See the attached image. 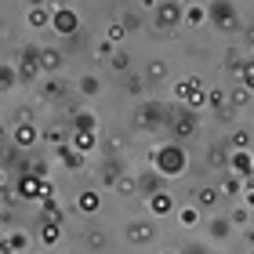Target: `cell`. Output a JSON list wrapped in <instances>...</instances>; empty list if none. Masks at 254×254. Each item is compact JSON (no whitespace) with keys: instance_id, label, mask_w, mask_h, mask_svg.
<instances>
[{"instance_id":"obj_1","label":"cell","mask_w":254,"mask_h":254,"mask_svg":"<svg viewBox=\"0 0 254 254\" xmlns=\"http://www.w3.org/2000/svg\"><path fill=\"white\" fill-rule=\"evenodd\" d=\"M55 26H59L62 33H73V26H76V18H73V15H69V11H62V15H59V18H55Z\"/></svg>"},{"instance_id":"obj_2","label":"cell","mask_w":254,"mask_h":254,"mask_svg":"<svg viewBox=\"0 0 254 254\" xmlns=\"http://www.w3.org/2000/svg\"><path fill=\"white\" fill-rule=\"evenodd\" d=\"M236 171H240V175H251V171H254V160H251L247 153H240V156H236Z\"/></svg>"},{"instance_id":"obj_3","label":"cell","mask_w":254,"mask_h":254,"mask_svg":"<svg viewBox=\"0 0 254 254\" xmlns=\"http://www.w3.org/2000/svg\"><path fill=\"white\" fill-rule=\"evenodd\" d=\"M153 211H156V214H164V211H171V196H164V192H156V200H153Z\"/></svg>"},{"instance_id":"obj_4","label":"cell","mask_w":254,"mask_h":254,"mask_svg":"<svg viewBox=\"0 0 254 254\" xmlns=\"http://www.w3.org/2000/svg\"><path fill=\"white\" fill-rule=\"evenodd\" d=\"M149 236H153V229H149L145 222H138V225L131 229V240H149Z\"/></svg>"},{"instance_id":"obj_5","label":"cell","mask_w":254,"mask_h":254,"mask_svg":"<svg viewBox=\"0 0 254 254\" xmlns=\"http://www.w3.org/2000/svg\"><path fill=\"white\" fill-rule=\"evenodd\" d=\"M218 203V192L214 189H200V207H214Z\"/></svg>"},{"instance_id":"obj_6","label":"cell","mask_w":254,"mask_h":254,"mask_svg":"<svg viewBox=\"0 0 254 254\" xmlns=\"http://www.w3.org/2000/svg\"><path fill=\"white\" fill-rule=\"evenodd\" d=\"M240 76H244V87H251V91H254V62H247L244 69H240Z\"/></svg>"},{"instance_id":"obj_7","label":"cell","mask_w":254,"mask_h":254,"mask_svg":"<svg viewBox=\"0 0 254 254\" xmlns=\"http://www.w3.org/2000/svg\"><path fill=\"white\" fill-rule=\"evenodd\" d=\"M175 18H178V7H160V22H164V26H171Z\"/></svg>"},{"instance_id":"obj_8","label":"cell","mask_w":254,"mask_h":254,"mask_svg":"<svg viewBox=\"0 0 254 254\" xmlns=\"http://www.w3.org/2000/svg\"><path fill=\"white\" fill-rule=\"evenodd\" d=\"M15 142H18V145H29V142H33V131H29V127H18V131H15Z\"/></svg>"},{"instance_id":"obj_9","label":"cell","mask_w":254,"mask_h":254,"mask_svg":"<svg viewBox=\"0 0 254 254\" xmlns=\"http://www.w3.org/2000/svg\"><path fill=\"white\" fill-rule=\"evenodd\" d=\"M196 218H200L196 207H189V211H182V225H196Z\"/></svg>"},{"instance_id":"obj_10","label":"cell","mask_w":254,"mask_h":254,"mask_svg":"<svg viewBox=\"0 0 254 254\" xmlns=\"http://www.w3.org/2000/svg\"><path fill=\"white\" fill-rule=\"evenodd\" d=\"M247 142H251V134H247V131H236V134H233V145H236V149H244Z\"/></svg>"},{"instance_id":"obj_11","label":"cell","mask_w":254,"mask_h":254,"mask_svg":"<svg viewBox=\"0 0 254 254\" xmlns=\"http://www.w3.org/2000/svg\"><path fill=\"white\" fill-rule=\"evenodd\" d=\"M189 22H192V26H200V22H203V11L192 7V11H189Z\"/></svg>"},{"instance_id":"obj_12","label":"cell","mask_w":254,"mask_h":254,"mask_svg":"<svg viewBox=\"0 0 254 254\" xmlns=\"http://www.w3.org/2000/svg\"><path fill=\"white\" fill-rule=\"evenodd\" d=\"M29 26H44V11H33V15H29Z\"/></svg>"},{"instance_id":"obj_13","label":"cell","mask_w":254,"mask_h":254,"mask_svg":"<svg viewBox=\"0 0 254 254\" xmlns=\"http://www.w3.org/2000/svg\"><path fill=\"white\" fill-rule=\"evenodd\" d=\"M149 76H164V62H153V65H149Z\"/></svg>"},{"instance_id":"obj_14","label":"cell","mask_w":254,"mask_h":254,"mask_svg":"<svg viewBox=\"0 0 254 254\" xmlns=\"http://www.w3.org/2000/svg\"><path fill=\"white\" fill-rule=\"evenodd\" d=\"M244 200H247V207H254V189H247V192H244Z\"/></svg>"},{"instance_id":"obj_15","label":"cell","mask_w":254,"mask_h":254,"mask_svg":"<svg viewBox=\"0 0 254 254\" xmlns=\"http://www.w3.org/2000/svg\"><path fill=\"white\" fill-rule=\"evenodd\" d=\"M247 40H251V48H254V29H251V33H247Z\"/></svg>"}]
</instances>
